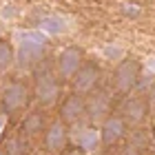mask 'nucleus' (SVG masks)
Instances as JSON below:
<instances>
[{"mask_svg":"<svg viewBox=\"0 0 155 155\" xmlns=\"http://www.w3.org/2000/svg\"><path fill=\"white\" fill-rule=\"evenodd\" d=\"M38 29L49 38H55V36H64L69 33L71 25H69V18L60 16V13H47L38 20Z\"/></svg>","mask_w":155,"mask_h":155,"instance_id":"obj_13","label":"nucleus"},{"mask_svg":"<svg viewBox=\"0 0 155 155\" xmlns=\"http://www.w3.org/2000/svg\"><path fill=\"white\" fill-rule=\"evenodd\" d=\"M149 109L155 113V87L151 89V93H149Z\"/></svg>","mask_w":155,"mask_h":155,"instance_id":"obj_17","label":"nucleus"},{"mask_svg":"<svg viewBox=\"0 0 155 155\" xmlns=\"http://www.w3.org/2000/svg\"><path fill=\"white\" fill-rule=\"evenodd\" d=\"M84 64V51L80 47H64L55 58V75L60 80H73L78 69Z\"/></svg>","mask_w":155,"mask_h":155,"instance_id":"obj_5","label":"nucleus"},{"mask_svg":"<svg viewBox=\"0 0 155 155\" xmlns=\"http://www.w3.org/2000/svg\"><path fill=\"white\" fill-rule=\"evenodd\" d=\"M13 42H16V67L20 71L36 69L45 60L47 49H49V36H45L40 29L18 31Z\"/></svg>","mask_w":155,"mask_h":155,"instance_id":"obj_1","label":"nucleus"},{"mask_svg":"<svg viewBox=\"0 0 155 155\" xmlns=\"http://www.w3.org/2000/svg\"><path fill=\"white\" fill-rule=\"evenodd\" d=\"M100 135H102V144H107V146H113L115 142H120V140L124 137V133H126V122L122 120V115L120 113H111L107 115L100 122Z\"/></svg>","mask_w":155,"mask_h":155,"instance_id":"obj_10","label":"nucleus"},{"mask_svg":"<svg viewBox=\"0 0 155 155\" xmlns=\"http://www.w3.org/2000/svg\"><path fill=\"white\" fill-rule=\"evenodd\" d=\"M140 71H142V67H140L137 58L120 60L115 64V69H113V87H115V91H120V93H131L140 82Z\"/></svg>","mask_w":155,"mask_h":155,"instance_id":"obj_2","label":"nucleus"},{"mask_svg":"<svg viewBox=\"0 0 155 155\" xmlns=\"http://www.w3.org/2000/svg\"><path fill=\"white\" fill-rule=\"evenodd\" d=\"M33 97L40 107H53L60 100V84L58 75L51 71H42L38 73L36 82H33Z\"/></svg>","mask_w":155,"mask_h":155,"instance_id":"obj_4","label":"nucleus"},{"mask_svg":"<svg viewBox=\"0 0 155 155\" xmlns=\"http://www.w3.org/2000/svg\"><path fill=\"white\" fill-rule=\"evenodd\" d=\"M0 155H7V153H5V149H0Z\"/></svg>","mask_w":155,"mask_h":155,"instance_id":"obj_21","label":"nucleus"},{"mask_svg":"<svg viewBox=\"0 0 155 155\" xmlns=\"http://www.w3.org/2000/svg\"><path fill=\"white\" fill-rule=\"evenodd\" d=\"M91 97L87 100V117L91 122L100 124L107 115H111V97L107 91H91Z\"/></svg>","mask_w":155,"mask_h":155,"instance_id":"obj_11","label":"nucleus"},{"mask_svg":"<svg viewBox=\"0 0 155 155\" xmlns=\"http://www.w3.org/2000/svg\"><path fill=\"white\" fill-rule=\"evenodd\" d=\"M71 142L84 153H93L100 149L102 144V135L97 126H75L71 131Z\"/></svg>","mask_w":155,"mask_h":155,"instance_id":"obj_8","label":"nucleus"},{"mask_svg":"<svg viewBox=\"0 0 155 155\" xmlns=\"http://www.w3.org/2000/svg\"><path fill=\"white\" fill-rule=\"evenodd\" d=\"M100 55L104 60H109V62H117L120 60H124L126 58V49L122 47V45H117V42H107L102 49H100Z\"/></svg>","mask_w":155,"mask_h":155,"instance_id":"obj_15","label":"nucleus"},{"mask_svg":"<svg viewBox=\"0 0 155 155\" xmlns=\"http://www.w3.org/2000/svg\"><path fill=\"white\" fill-rule=\"evenodd\" d=\"M146 67H149V71H151V73H155V55L146 60Z\"/></svg>","mask_w":155,"mask_h":155,"instance_id":"obj_18","label":"nucleus"},{"mask_svg":"<svg viewBox=\"0 0 155 155\" xmlns=\"http://www.w3.org/2000/svg\"><path fill=\"white\" fill-rule=\"evenodd\" d=\"M29 95H31V91H29V87H27L22 80H11L2 89V93H0L2 113L5 115H11V113L22 111L27 107V102H29Z\"/></svg>","mask_w":155,"mask_h":155,"instance_id":"obj_3","label":"nucleus"},{"mask_svg":"<svg viewBox=\"0 0 155 155\" xmlns=\"http://www.w3.org/2000/svg\"><path fill=\"white\" fill-rule=\"evenodd\" d=\"M0 115H5V113H2V104H0Z\"/></svg>","mask_w":155,"mask_h":155,"instance_id":"obj_22","label":"nucleus"},{"mask_svg":"<svg viewBox=\"0 0 155 155\" xmlns=\"http://www.w3.org/2000/svg\"><path fill=\"white\" fill-rule=\"evenodd\" d=\"M67 137H69L67 124L62 122L60 117L53 120V122L45 129V146H47V151H51V153L62 151L64 144H67Z\"/></svg>","mask_w":155,"mask_h":155,"instance_id":"obj_12","label":"nucleus"},{"mask_svg":"<svg viewBox=\"0 0 155 155\" xmlns=\"http://www.w3.org/2000/svg\"><path fill=\"white\" fill-rule=\"evenodd\" d=\"M122 120L126 122V126H137L144 122V117L149 115V100L142 95H131L122 102V107L117 111Z\"/></svg>","mask_w":155,"mask_h":155,"instance_id":"obj_7","label":"nucleus"},{"mask_svg":"<svg viewBox=\"0 0 155 155\" xmlns=\"http://www.w3.org/2000/svg\"><path fill=\"white\" fill-rule=\"evenodd\" d=\"M100 67L95 62H84V64L78 69V73L73 75V93H80V95H89L91 91H95L97 82H100Z\"/></svg>","mask_w":155,"mask_h":155,"instance_id":"obj_6","label":"nucleus"},{"mask_svg":"<svg viewBox=\"0 0 155 155\" xmlns=\"http://www.w3.org/2000/svg\"><path fill=\"white\" fill-rule=\"evenodd\" d=\"M5 124H7V115H0V135H2V129H5Z\"/></svg>","mask_w":155,"mask_h":155,"instance_id":"obj_19","label":"nucleus"},{"mask_svg":"<svg viewBox=\"0 0 155 155\" xmlns=\"http://www.w3.org/2000/svg\"><path fill=\"white\" fill-rule=\"evenodd\" d=\"M82 117H87V100L80 93H71L64 97L60 107V120L64 124H78Z\"/></svg>","mask_w":155,"mask_h":155,"instance_id":"obj_9","label":"nucleus"},{"mask_svg":"<svg viewBox=\"0 0 155 155\" xmlns=\"http://www.w3.org/2000/svg\"><path fill=\"white\" fill-rule=\"evenodd\" d=\"M69 155H82V153H78V151H73V153H69Z\"/></svg>","mask_w":155,"mask_h":155,"instance_id":"obj_20","label":"nucleus"},{"mask_svg":"<svg viewBox=\"0 0 155 155\" xmlns=\"http://www.w3.org/2000/svg\"><path fill=\"white\" fill-rule=\"evenodd\" d=\"M13 64H16V47L9 40L0 38V75L7 73Z\"/></svg>","mask_w":155,"mask_h":155,"instance_id":"obj_14","label":"nucleus"},{"mask_svg":"<svg viewBox=\"0 0 155 155\" xmlns=\"http://www.w3.org/2000/svg\"><path fill=\"white\" fill-rule=\"evenodd\" d=\"M22 129H25L27 135H38L40 131H45V117H42L40 113H29L25 117Z\"/></svg>","mask_w":155,"mask_h":155,"instance_id":"obj_16","label":"nucleus"}]
</instances>
